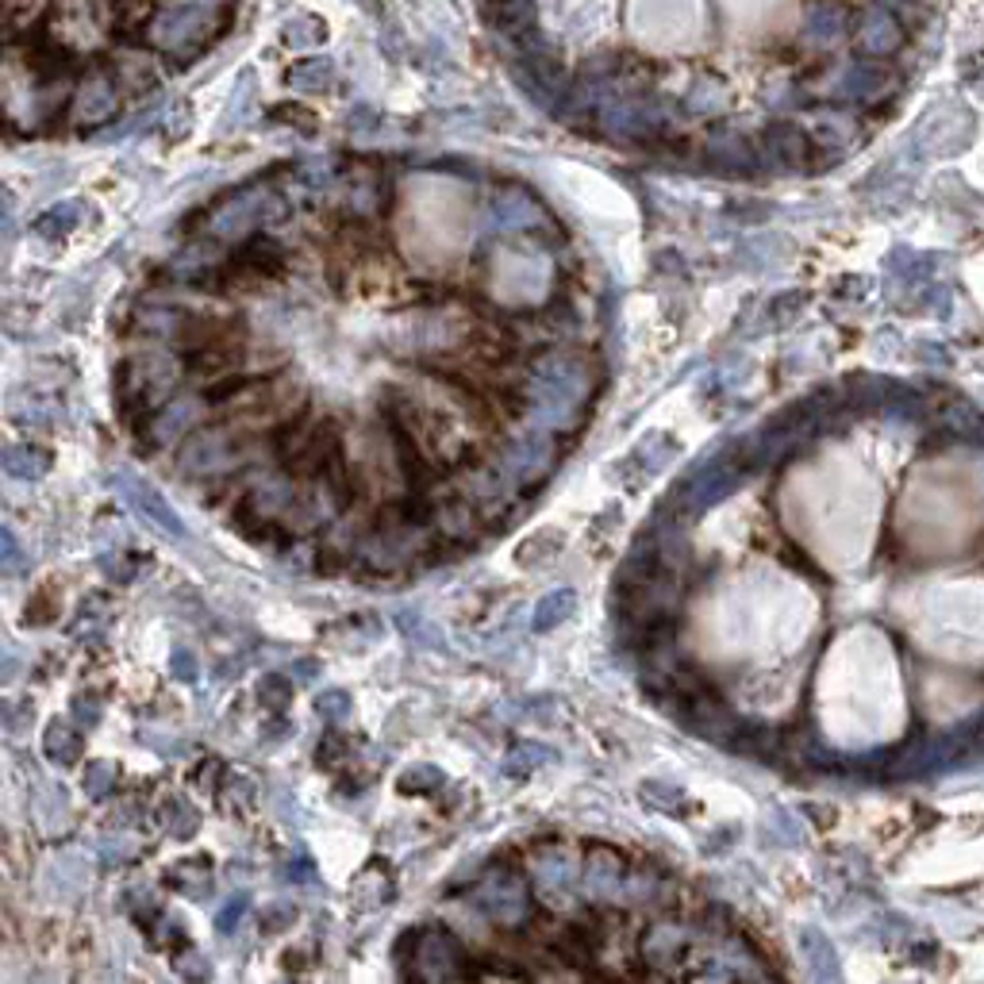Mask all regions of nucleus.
Masks as SVG:
<instances>
[{
  "label": "nucleus",
  "instance_id": "obj_1",
  "mask_svg": "<svg viewBox=\"0 0 984 984\" xmlns=\"http://www.w3.org/2000/svg\"><path fill=\"white\" fill-rule=\"evenodd\" d=\"M404 984H470V950L446 927H415L400 954Z\"/></svg>",
  "mask_w": 984,
  "mask_h": 984
},
{
  "label": "nucleus",
  "instance_id": "obj_2",
  "mask_svg": "<svg viewBox=\"0 0 984 984\" xmlns=\"http://www.w3.org/2000/svg\"><path fill=\"white\" fill-rule=\"evenodd\" d=\"M470 904L481 912V920L492 923V931H528V923L535 920L531 915V881L508 865H496L470 892Z\"/></svg>",
  "mask_w": 984,
  "mask_h": 984
}]
</instances>
